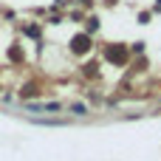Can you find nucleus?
<instances>
[{
    "instance_id": "f257e3e1",
    "label": "nucleus",
    "mask_w": 161,
    "mask_h": 161,
    "mask_svg": "<svg viewBox=\"0 0 161 161\" xmlns=\"http://www.w3.org/2000/svg\"><path fill=\"white\" fill-rule=\"evenodd\" d=\"M28 108H31V110H62L59 102H31Z\"/></svg>"
},
{
    "instance_id": "f03ea898",
    "label": "nucleus",
    "mask_w": 161,
    "mask_h": 161,
    "mask_svg": "<svg viewBox=\"0 0 161 161\" xmlns=\"http://www.w3.org/2000/svg\"><path fill=\"white\" fill-rule=\"evenodd\" d=\"M88 48H91V40H88V37H76V40H74V51H76V54H79V51H88Z\"/></svg>"
},
{
    "instance_id": "7ed1b4c3",
    "label": "nucleus",
    "mask_w": 161,
    "mask_h": 161,
    "mask_svg": "<svg viewBox=\"0 0 161 161\" xmlns=\"http://www.w3.org/2000/svg\"><path fill=\"white\" fill-rule=\"evenodd\" d=\"M71 110H74V113H79V116H82V113H88V108H85V105H71Z\"/></svg>"
}]
</instances>
